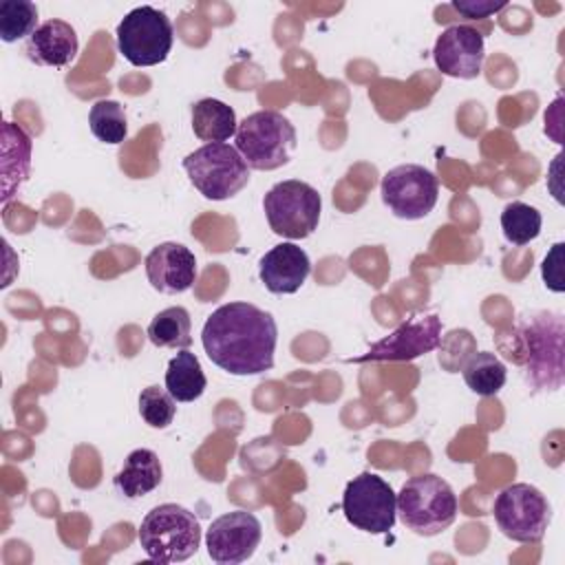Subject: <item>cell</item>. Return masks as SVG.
I'll return each instance as SVG.
<instances>
[{"instance_id": "obj_4", "label": "cell", "mask_w": 565, "mask_h": 565, "mask_svg": "<svg viewBox=\"0 0 565 565\" xmlns=\"http://www.w3.org/2000/svg\"><path fill=\"white\" fill-rule=\"evenodd\" d=\"M236 150L252 170H276L296 150V128L278 110H256L247 115L234 135Z\"/></svg>"}, {"instance_id": "obj_11", "label": "cell", "mask_w": 565, "mask_h": 565, "mask_svg": "<svg viewBox=\"0 0 565 565\" xmlns=\"http://www.w3.org/2000/svg\"><path fill=\"white\" fill-rule=\"evenodd\" d=\"M380 194L397 218L417 221L433 212L439 196V181L424 166L402 163L382 177Z\"/></svg>"}, {"instance_id": "obj_5", "label": "cell", "mask_w": 565, "mask_h": 565, "mask_svg": "<svg viewBox=\"0 0 565 565\" xmlns=\"http://www.w3.org/2000/svg\"><path fill=\"white\" fill-rule=\"evenodd\" d=\"M563 320L541 311L525 316L519 327L527 382L539 391H556L563 384Z\"/></svg>"}, {"instance_id": "obj_16", "label": "cell", "mask_w": 565, "mask_h": 565, "mask_svg": "<svg viewBox=\"0 0 565 565\" xmlns=\"http://www.w3.org/2000/svg\"><path fill=\"white\" fill-rule=\"evenodd\" d=\"M311 271L307 252L294 243L274 245L258 260V276L271 294H296Z\"/></svg>"}, {"instance_id": "obj_25", "label": "cell", "mask_w": 565, "mask_h": 565, "mask_svg": "<svg viewBox=\"0 0 565 565\" xmlns=\"http://www.w3.org/2000/svg\"><path fill=\"white\" fill-rule=\"evenodd\" d=\"M541 212L523 201H512L501 212V230L508 243L527 245L541 234Z\"/></svg>"}, {"instance_id": "obj_14", "label": "cell", "mask_w": 565, "mask_h": 565, "mask_svg": "<svg viewBox=\"0 0 565 565\" xmlns=\"http://www.w3.org/2000/svg\"><path fill=\"white\" fill-rule=\"evenodd\" d=\"M486 57L483 35L468 24L446 26L433 46V60L437 68L457 79H475L481 73Z\"/></svg>"}, {"instance_id": "obj_27", "label": "cell", "mask_w": 565, "mask_h": 565, "mask_svg": "<svg viewBox=\"0 0 565 565\" xmlns=\"http://www.w3.org/2000/svg\"><path fill=\"white\" fill-rule=\"evenodd\" d=\"M177 399L157 384L148 386L139 395V415L150 428H166L177 415Z\"/></svg>"}, {"instance_id": "obj_22", "label": "cell", "mask_w": 565, "mask_h": 565, "mask_svg": "<svg viewBox=\"0 0 565 565\" xmlns=\"http://www.w3.org/2000/svg\"><path fill=\"white\" fill-rule=\"evenodd\" d=\"M148 340L159 349H188L192 344V320L185 307H168L148 324Z\"/></svg>"}, {"instance_id": "obj_17", "label": "cell", "mask_w": 565, "mask_h": 565, "mask_svg": "<svg viewBox=\"0 0 565 565\" xmlns=\"http://www.w3.org/2000/svg\"><path fill=\"white\" fill-rule=\"evenodd\" d=\"M79 42L75 29L57 18L42 22L26 40V57L40 66L62 68L77 55Z\"/></svg>"}, {"instance_id": "obj_1", "label": "cell", "mask_w": 565, "mask_h": 565, "mask_svg": "<svg viewBox=\"0 0 565 565\" xmlns=\"http://www.w3.org/2000/svg\"><path fill=\"white\" fill-rule=\"evenodd\" d=\"M278 327L269 311L249 302L214 309L201 331L207 358L230 375H258L274 366Z\"/></svg>"}, {"instance_id": "obj_21", "label": "cell", "mask_w": 565, "mask_h": 565, "mask_svg": "<svg viewBox=\"0 0 565 565\" xmlns=\"http://www.w3.org/2000/svg\"><path fill=\"white\" fill-rule=\"evenodd\" d=\"M205 386H207V380H205V373L201 369L199 358L192 351L181 349L168 362V371H166L168 393L177 402H194L203 395Z\"/></svg>"}, {"instance_id": "obj_6", "label": "cell", "mask_w": 565, "mask_h": 565, "mask_svg": "<svg viewBox=\"0 0 565 565\" xmlns=\"http://www.w3.org/2000/svg\"><path fill=\"white\" fill-rule=\"evenodd\" d=\"M190 183L210 201H225L249 183V168L241 152L225 143H205L183 157Z\"/></svg>"}, {"instance_id": "obj_9", "label": "cell", "mask_w": 565, "mask_h": 565, "mask_svg": "<svg viewBox=\"0 0 565 565\" xmlns=\"http://www.w3.org/2000/svg\"><path fill=\"white\" fill-rule=\"evenodd\" d=\"M499 530L516 543H539L552 519L545 494L530 483L505 486L492 505Z\"/></svg>"}, {"instance_id": "obj_3", "label": "cell", "mask_w": 565, "mask_h": 565, "mask_svg": "<svg viewBox=\"0 0 565 565\" xmlns=\"http://www.w3.org/2000/svg\"><path fill=\"white\" fill-rule=\"evenodd\" d=\"M399 521L419 536L448 530L457 516V497L446 479L433 472L411 477L397 492Z\"/></svg>"}, {"instance_id": "obj_7", "label": "cell", "mask_w": 565, "mask_h": 565, "mask_svg": "<svg viewBox=\"0 0 565 565\" xmlns=\"http://www.w3.org/2000/svg\"><path fill=\"white\" fill-rule=\"evenodd\" d=\"M117 49L132 66H157L172 51L174 31L170 18L154 7H137L124 15L115 31Z\"/></svg>"}, {"instance_id": "obj_10", "label": "cell", "mask_w": 565, "mask_h": 565, "mask_svg": "<svg viewBox=\"0 0 565 565\" xmlns=\"http://www.w3.org/2000/svg\"><path fill=\"white\" fill-rule=\"evenodd\" d=\"M342 512L353 527L369 534H386L395 525L397 494L380 475L362 472L347 483Z\"/></svg>"}, {"instance_id": "obj_19", "label": "cell", "mask_w": 565, "mask_h": 565, "mask_svg": "<svg viewBox=\"0 0 565 565\" xmlns=\"http://www.w3.org/2000/svg\"><path fill=\"white\" fill-rule=\"evenodd\" d=\"M163 479V468L154 450L150 448H137L132 450L121 470L115 477V488L126 497V499H139L154 488H159Z\"/></svg>"}, {"instance_id": "obj_23", "label": "cell", "mask_w": 565, "mask_h": 565, "mask_svg": "<svg viewBox=\"0 0 565 565\" xmlns=\"http://www.w3.org/2000/svg\"><path fill=\"white\" fill-rule=\"evenodd\" d=\"M461 375H463V382L468 384V388L472 393L490 397V395H497L503 388L505 377H508V369L494 353L477 351L463 362Z\"/></svg>"}, {"instance_id": "obj_28", "label": "cell", "mask_w": 565, "mask_h": 565, "mask_svg": "<svg viewBox=\"0 0 565 565\" xmlns=\"http://www.w3.org/2000/svg\"><path fill=\"white\" fill-rule=\"evenodd\" d=\"M563 247H565V243H554L552 249L547 252V256L541 263L543 282L550 291H556V294H561L565 289V282H563Z\"/></svg>"}, {"instance_id": "obj_18", "label": "cell", "mask_w": 565, "mask_h": 565, "mask_svg": "<svg viewBox=\"0 0 565 565\" xmlns=\"http://www.w3.org/2000/svg\"><path fill=\"white\" fill-rule=\"evenodd\" d=\"M2 203H7L31 170V137L13 121L2 124Z\"/></svg>"}, {"instance_id": "obj_12", "label": "cell", "mask_w": 565, "mask_h": 565, "mask_svg": "<svg viewBox=\"0 0 565 565\" xmlns=\"http://www.w3.org/2000/svg\"><path fill=\"white\" fill-rule=\"evenodd\" d=\"M441 344V318L437 313H413L386 338L373 342L366 353L347 362H411Z\"/></svg>"}, {"instance_id": "obj_26", "label": "cell", "mask_w": 565, "mask_h": 565, "mask_svg": "<svg viewBox=\"0 0 565 565\" xmlns=\"http://www.w3.org/2000/svg\"><path fill=\"white\" fill-rule=\"evenodd\" d=\"M38 29V7L29 0H4L0 4V38L18 42L31 38Z\"/></svg>"}, {"instance_id": "obj_24", "label": "cell", "mask_w": 565, "mask_h": 565, "mask_svg": "<svg viewBox=\"0 0 565 565\" xmlns=\"http://www.w3.org/2000/svg\"><path fill=\"white\" fill-rule=\"evenodd\" d=\"M88 126L90 132L110 146H117L126 139L128 135V119H126V110L119 102L115 99H99L90 106L88 113Z\"/></svg>"}, {"instance_id": "obj_8", "label": "cell", "mask_w": 565, "mask_h": 565, "mask_svg": "<svg viewBox=\"0 0 565 565\" xmlns=\"http://www.w3.org/2000/svg\"><path fill=\"white\" fill-rule=\"evenodd\" d=\"M263 210L274 234L289 241H300L318 227L322 199L313 185L298 179H287L269 188L263 199Z\"/></svg>"}, {"instance_id": "obj_15", "label": "cell", "mask_w": 565, "mask_h": 565, "mask_svg": "<svg viewBox=\"0 0 565 565\" xmlns=\"http://www.w3.org/2000/svg\"><path fill=\"white\" fill-rule=\"evenodd\" d=\"M143 265L148 282L161 294H183L196 278V258L181 243H159Z\"/></svg>"}, {"instance_id": "obj_13", "label": "cell", "mask_w": 565, "mask_h": 565, "mask_svg": "<svg viewBox=\"0 0 565 565\" xmlns=\"http://www.w3.org/2000/svg\"><path fill=\"white\" fill-rule=\"evenodd\" d=\"M263 536L260 521L247 510H232L214 519L205 532L207 556L218 565H238L256 552Z\"/></svg>"}, {"instance_id": "obj_2", "label": "cell", "mask_w": 565, "mask_h": 565, "mask_svg": "<svg viewBox=\"0 0 565 565\" xmlns=\"http://www.w3.org/2000/svg\"><path fill=\"white\" fill-rule=\"evenodd\" d=\"M139 545L154 563H181L196 554L201 525L194 512L177 503L154 505L139 525Z\"/></svg>"}, {"instance_id": "obj_29", "label": "cell", "mask_w": 565, "mask_h": 565, "mask_svg": "<svg viewBox=\"0 0 565 565\" xmlns=\"http://www.w3.org/2000/svg\"><path fill=\"white\" fill-rule=\"evenodd\" d=\"M508 2H494V0H457L452 2V9L459 11L461 15H466L468 20H477V18H488L492 13H499L501 9H505Z\"/></svg>"}, {"instance_id": "obj_20", "label": "cell", "mask_w": 565, "mask_h": 565, "mask_svg": "<svg viewBox=\"0 0 565 565\" xmlns=\"http://www.w3.org/2000/svg\"><path fill=\"white\" fill-rule=\"evenodd\" d=\"M238 121L232 106L221 99L203 97L192 106V130L201 141L218 143L236 135Z\"/></svg>"}]
</instances>
